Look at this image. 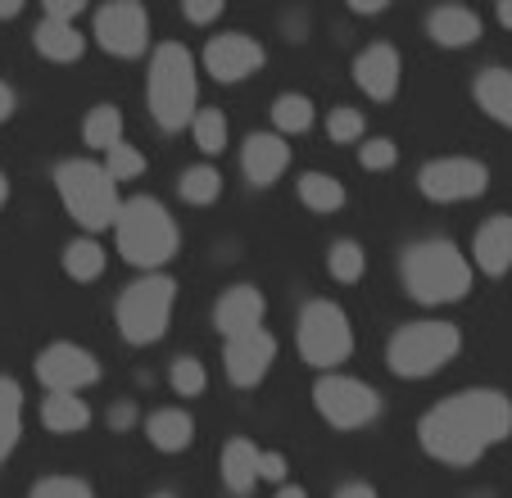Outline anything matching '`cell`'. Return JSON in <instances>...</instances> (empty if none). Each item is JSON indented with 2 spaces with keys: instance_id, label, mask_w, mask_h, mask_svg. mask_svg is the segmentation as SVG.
Returning <instances> with one entry per match:
<instances>
[{
  "instance_id": "9a60e30c",
  "label": "cell",
  "mask_w": 512,
  "mask_h": 498,
  "mask_svg": "<svg viewBox=\"0 0 512 498\" xmlns=\"http://www.w3.org/2000/svg\"><path fill=\"white\" fill-rule=\"evenodd\" d=\"M263 313H268V299H263L259 286H232L218 299V308H213V326H218L227 340H236V336H245V331H259Z\"/></svg>"
},
{
  "instance_id": "f1b7e54d",
  "label": "cell",
  "mask_w": 512,
  "mask_h": 498,
  "mask_svg": "<svg viewBox=\"0 0 512 498\" xmlns=\"http://www.w3.org/2000/svg\"><path fill=\"white\" fill-rule=\"evenodd\" d=\"M272 123H277L281 136L309 132L313 127V100L309 96H277L272 100Z\"/></svg>"
},
{
  "instance_id": "74e56055",
  "label": "cell",
  "mask_w": 512,
  "mask_h": 498,
  "mask_svg": "<svg viewBox=\"0 0 512 498\" xmlns=\"http://www.w3.org/2000/svg\"><path fill=\"white\" fill-rule=\"evenodd\" d=\"M259 480L286 485V458H281V453H259Z\"/></svg>"
},
{
  "instance_id": "5b68a950",
  "label": "cell",
  "mask_w": 512,
  "mask_h": 498,
  "mask_svg": "<svg viewBox=\"0 0 512 498\" xmlns=\"http://www.w3.org/2000/svg\"><path fill=\"white\" fill-rule=\"evenodd\" d=\"M55 186L59 200L73 218L87 231H105L118 227V213H123V200H118V182L91 159H64L55 168Z\"/></svg>"
},
{
  "instance_id": "44dd1931",
  "label": "cell",
  "mask_w": 512,
  "mask_h": 498,
  "mask_svg": "<svg viewBox=\"0 0 512 498\" xmlns=\"http://www.w3.org/2000/svg\"><path fill=\"white\" fill-rule=\"evenodd\" d=\"M32 46H37L46 59H55V64H73V59H82V50H87V37H82L73 23L41 19L37 32H32Z\"/></svg>"
},
{
  "instance_id": "c3c4849f",
  "label": "cell",
  "mask_w": 512,
  "mask_h": 498,
  "mask_svg": "<svg viewBox=\"0 0 512 498\" xmlns=\"http://www.w3.org/2000/svg\"><path fill=\"white\" fill-rule=\"evenodd\" d=\"M5 200H10V177L0 173V209H5Z\"/></svg>"
},
{
  "instance_id": "d590c367",
  "label": "cell",
  "mask_w": 512,
  "mask_h": 498,
  "mask_svg": "<svg viewBox=\"0 0 512 498\" xmlns=\"http://www.w3.org/2000/svg\"><path fill=\"white\" fill-rule=\"evenodd\" d=\"M395 159H399V150H395V141H386V136H372V141L358 145V163H363L368 173H386Z\"/></svg>"
},
{
  "instance_id": "ab89813d",
  "label": "cell",
  "mask_w": 512,
  "mask_h": 498,
  "mask_svg": "<svg viewBox=\"0 0 512 498\" xmlns=\"http://www.w3.org/2000/svg\"><path fill=\"white\" fill-rule=\"evenodd\" d=\"M82 14V0H50L46 5V19H55V23H73Z\"/></svg>"
},
{
  "instance_id": "f35d334b",
  "label": "cell",
  "mask_w": 512,
  "mask_h": 498,
  "mask_svg": "<svg viewBox=\"0 0 512 498\" xmlns=\"http://www.w3.org/2000/svg\"><path fill=\"white\" fill-rule=\"evenodd\" d=\"M186 19H191V23L223 19V0H191V5H186Z\"/></svg>"
},
{
  "instance_id": "603a6c76",
  "label": "cell",
  "mask_w": 512,
  "mask_h": 498,
  "mask_svg": "<svg viewBox=\"0 0 512 498\" xmlns=\"http://www.w3.org/2000/svg\"><path fill=\"white\" fill-rule=\"evenodd\" d=\"M476 100H481V109L494 123L512 127V73L508 68H485V73L476 77Z\"/></svg>"
},
{
  "instance_id": "52a82bcc",
  "label": "cell",
  "mask_w": 512,
  "mask_h": 498,
  "mask_svg": "<svg viewBox=\"0 0 512 498\" xmlns=\"http://www.w3.org/2000/svg\"><path fill=\"white\" fill-rule=\"evenodd\" d=\"M173 299H177V281L168 272H145L141 281L118 295V331L127 345H155L164 340L168 317H173Z\"/></svg>"
},
{
  "instance_id": "8d00e7d4",
  "label": "cell",
  "mask_w": 512,
  "mask_h": 498,
  "mask_svg": "<svg viewBox=\"0 0 512 498\" xmlns=\"http://www.w3.org/2000/svg\"><path fill=\"white\" fill-rule=\"evenodd\" d=\"M327 132H331V141H363V114L358 109H331V118H327Z\"/></svg>"
},
{
  "instance_id": "8992f818",
  "label": "cell",
  "mask_w": 512,
  "mask_h": 498,
  "mask_svg": "<svg viewBox=\"0 0 512 498\" xmlns=\"http://www.w3.org/2000/svg\"><path fill=\"white\" fill-rule=\"evenodd\" d=\"M458 349H463V336H458L454 322H408L390 336L386 363L404 381H422V376H435L445 363H454Z\"/></svg>"
},
{
  "instance_id": "83f0119b",
  "label": "cell",
  "mask_w": 512,
  "mask_h": 498,
  "mask_svg": "<svg viewBox=\"0 0 512 498\" xmlns=\"http://www.w3.org/2000/svg\"><path fill=\"white\" fill-rule=\"evenodd\" d=\"M64 272L73 281H96L100 272H105V249H100L96 240H73V245L64 249Z\"/></svg>"
},
{
  "instance_id": "bcb514c9",
  "label": "cell",
  "mask_w": 512,
  "mask_h": 498,
  "mask_svg": "<svg viewBox=\"0 0 512 498\" xmlns=\"http://www.w3.org/2000/svg\"><path fill=\"white\" fill-rule=\"evenodd\" d=\"M277 498H309V494H304L300 485H281V489H277Z\"/></svg>"
},
{
  "instance_id": "e0dca14e",
  "label": "cell",
  "mask_w": 512,
  "mask_h": 498,
  "mask_svg": "<svg viewBox=\"0 0 512 498\" xmlns=\"http://www.w3.org/2000/svg\"><path fill=\"white\" fill-rule=\"evenodd\" d=\"M286 163H290V145L277 132H254L241 150V168L254 186H272L286 173Z\"/></svg>"
},
{
  "instance_id": "f6af8a7d",
  "label": "cell",
  "mask_w": 512,
  "mask_h": 498,
  "mask_svg": "<svg viewBox=\"0 0 512 498\" xmlns=\"http://www.w3.org/2000/svg\"><path fill=\"white\" fill-rule=\"evenodd\" d=\"M19 14H23L19 0H0V19H19Z\"/></svg>"
},
{
  "instance_id": "3957f363",
  "label": "cell",
  "mask_w": 512,
  "mask_h": 498,
  "mask_svg": "<svg viewBox=\"0 0 512 498\" xmlns=\"http://www.w3.org/2000/svg\"><path fill=\"white\" fill-rule=\"evenodd\" d=\"M150 114L164 132H182L186 123H195V100H200V77H195V59L186 46L164 41L150 59Z\"/></svg>"
},
{
  "instance_id": "ac0fdd59",
  "label": "cell",
  "mask_w": 512,
  "mask_h": 498,
  "mask_svg": "<svg viewBox=\"0 0 512 498\" xmlns=\"http://www.w3.org/2000/svg\"><path fill=\"white\" fill-rule=\"evenodd\" d=\"M472 259H476V268H481L485 277H503V272L512 268V218L508 213L490 218L481 231H476Z\"/></svg>"
},
{
  "instance_id": "7bdbcfd3",
  "label": "cell",
  "mask_w": 512,
  "mask_h": 498,
  "mask_svg": "<svg viewBox=\"0 0 512 498\" xmlns=\"http://www.w3.org/2000/svg\"><path fill=\"white\" fill-rule=\"evenodd\" d=\"M336 498H381V494H377V489H372V485H345Z\"/></svg>"
},
{
  "instance_id": "484cf974",
  "label": "cell",
  "mask_w": 512,
  "mask_h": 498,
  "mask_svg": "<svg viewBox=\"0 0 512 498\" xmlns=\"http://www.w3.org/2000/svg\"><path fill=\"white\" fill-rule=\"evenodd\" d=\"M82 136H87L91 150H114V145H123V109L118 105H96L87 114V123H82Z\"/></svg>"
},
{
  "instance_id": "681fc988",
  "label": "cell",
  "mask_w": 512,
  "mask_h": 498,
  "mask_svg": "<svg viewBox=\"0 0 512 498\" xmlns=\"http://www.w3.org/2000/svg\"><path fill=\"white\" fill-rule=\"evenodd\" d=\"M155 498H173V494H155Z\"/></svg>"
},
{
  "instance_id": "d4e9b609",
  "label": "cell",
  "mask_w": 512,
  "mask_h": 498,
  "mask_svg": "<svg viewBox=\"0 0 512 498\" xmlns=\"http://www.w3.org/2000/svg\"><path fill=\"white\" fill-rule=\"evenodd\" d=\"M19 435H23V390L19 381L0 376V462L14 453Z\"/></svg>"
},
{
  "instance_id": "ffe728a7",
  "label": "cell",
  "mask_w": 512,
  "mask_h": 498,
  "mask_svg": "<svg viewBox=\"0 0 512 498\" xmlns=\"http://www.w3.org/2000/svg\"><path fill=\"white\" fill-rule=\"evenodd\" d=\"M145 435H150V444H155L159 453H182V449H191V440H195V422L182 408H159V412H150Z\"/></svg>"
},
{
  "instance_id": "d6986e66",
  "label": "cell",
  "mask_w": 512,
  "mask_h": 498,
  "mask_svg": "<svg viewBox=\"0 0 512 498\" xmlns=\"http://www.w3.org/2000/svg\"><path fill=\"white\" fill-rule=\"evenodd\" d=\"M426 32H431L435 46H476L481 41V19H476L472 10H463V5H440V10H431V19H426Z\"/></svg>"
},
{
  "instance_id": "4dcf8cb0",
  "label": "cell",
  "mask_w": 512,
  "mask_h": 498,
  "mask_svg": "<svg viewBox=\"0 0 512 498\" xmlns=\"http://www.w3.org/2000/svg\"><path fill=\"white\" fill-rule=\"evenodd\" d=\"M327 268H331V277L349 286V281H358L368 272V254H363V245H354V240H336L327 254Z\"/></svg>"
},
{
  "instance_id": "60d3db41",
  "label": "cell",
  "mask_w": 512,
  "mask_h": 498,
  "mask_svg": "<svg viewBox=\"0 0 512 498\" xmlns=\"http://www.w3.org/2000/svg\"><path fill=\"white\" fill-rule=\"evenodd\" d=\"M132 422H136V408H132V403H118V408L109 412V426H114V431H127Z\"/></svg>"
},
{
  "instance_id": "7402d4cb",
  "label": "cell",
  "mask_w": 512,
  "mask_h": 498,
  "mask_svg": "<svg viewBox=\"0 0 512 498\" xmlns=\"http://www.w3.org/2000/svg\"><path fill=\"white\" fill-rule=\"evenodd\" d=\"M41 422H46V431H55V435H78L91 426V408L78 399V394H50V399L41 403Z\"/></svg>"
},
{
  "instance_id": "4fadbf2b",
  "label": "cell",
  "mask_w": 512,
  "mask_h": 498,
  "mask_svg": "<svg viewBox=\"0 0 512 498\" xmlns=\"http://www.w3.org/2000/svg\"><path fill=\"white\" fill-rule=\"evenodd\" d=\"M272 358H277V340L268 336V331H245V336L227 340V381L241 385V390H254V385L268 376Z\"/></svg>"
},
{
  "instance_id": "7c38bea8",
  "label": "cell",
  "mask_w": 512,
  "mask_h": 498,
  "mask_svg": "<svg viewBox=\"0 0 512 498\" xmlns=\"http://www.w3.org/2000/svg\"><path fill=\"white\" fill-rule=\"evenodd\" d=\"M96 41L109 55H141L145 41H150V14L136 5V0H114L105 10H96Z\"/></svg>"
},
{
  "instance_id": "f546056e",
  "label": "cell",
  "mask_w": 512,
  "mask_h": 498,
  "mask_svg": "<svg viewBox=\"0 0 512 498\" xmlns=\"http://www.w3.org/2000/svg\"><path fill=\"white\" fill-rule=\"evenodd\" d=\"M177 191H182L186 204H213L218 195H223V177H218V168H186L182 182H177Z\"/></svg>"
},
{
  "instance_id": "e575fe53",
  "label": "cell",
  "mask_w": 512,
  "mask_h": 498,
  "mask_svg": "<svg viewBox=\"0 0 512 498\" xmlns=\"http://www.w3.org/2000/svg\"><path fill=\"white\" fill-rule=\"evenodd\" d=\"M28 498H96V494H91L87 480L46 476V480H37V485H32V494H28Z\"/></svg>"
},
{
  "instance_id": "b9f144b4",
  "label": "cell",
  "mask_w": 512,
  "mask_h": 498,
  "mask_svg": "<svg viewBox=\"0 0 512 498\" xmlns=\"http://www.w3.org/2000/svg\"><path fill=\"white\" fill-rule=\"evenodd\" d=\"M14 114V91H10V82H0V123Z\"/></svg>"
},
{
  "instance_id": "cb8c5ba5",
  "label": "cell",
  "mask_w": 512,
  "mask_h": 498,
  "mask_svg": "<svg viewBox=\"0 0 512 498\" xmlns=\"http://www.w3.org/2000/svg\"><path fill=\"white\" fill-rule=\"evenodd\" d=\"M259 453L250 440H232L223 449V480L232 494H250L254 480H259Z\"/></svg>"
},
{
  "instance_id": "7a4b0ae2",
  "label": "cell",
  "mask_w": 512,
  "mask_h": 498,
  "mask_svg": "<svg viewBox=\"0 0 512 498\" xmlns=\"http://www.w3.org/2000/svg\"><path fill=\"white\" fill-rule=\"evenodd\" d=\"M404 286L417 304H458L472 290V263L454 240H417L399 259Z\"/></svg>"
},
{
  "instance_id": "1f68e13d",
  "label": "cell",
  "mask_w": 512,
  "mask_h": 498,
  "mask_svg": "<svg viewBox=\"0 0 512 498\" xmlns=\"http://www.w3.org/2000/svg\"><path fill=\"white\" fill-rule=\"evenodd\" d=\"M191 136L204 154H223L227 150V118L218 114V109H200L191 123Z\"/></svg>"
},
{
  "instance_id": "9c48e42d",
  "label": "cell",
  "mask_w": 512,
  "mask_h": 498,
  "mask_svg": "<svg viewBox=\"0 0 512 498\" xmlns=\"http://www.w3.org/2000/svg\"><path fill=\"white\" fill-rule=\"evenodd\" d=\"M313 403H318V412L331 426H340V431H358V426H368L381 412V394L372 390V385L354 381V376H336V372H327L313 385Z\"/></svg>"
},
{
  "instance_id": "4316f807",
  "label": "cell",
  "mask_w": 512,
  "mask_h": 498,
  "mask_svg": "<svg viewBox=\"0 0 512 498\" xmlns=\"http://www.w3.org/2000/svg\"><path fill=\"white\" fill-rule=\"evenodd\" d=\"M300 200H304V209H313V213H336L340 204H345V186H340L331 173H304Z\"/></svg>"
},
{
  "instance_id": "ba28073f",
  "label": "cell",
  "mask_w": 512,
  "mask_h": 498,
  "mask_svg": "<svg viewBox=\"0 0 512 498\" xmlns=\"http://www.w3.org/2000/svg\"><path fill=\"white\" fill-rule=\"evenodd\" d=\"M354 349V331H349V317L340 304L331 299H313L309 308L300 313V354L309 367L318 372H331L340 367Z\"/></svg>"
},
{
  "instance_id": "8fae6325",
  "label": "cell",
  "mask_w": 512,
  "mask_h": 498,
  "mask_svg": "<svg viewBox=\"0 0 512 498\" xmlns=\"http://www.w3.org/2000/svg\"><path fill=\"white\" fill-rule=\"evenodd\" d=\"M37 376L50 394H78V390H87V385L100 381V363L91 349L59 340V345H50L37 354Z\"/></svg>"
},
{
  "instance_id": "30bf717a",
  "label": "cell",
  "mask_w": 512,
  "mask_h": 498,
  "mask_svg": "<svg viewBox=\"0 0 512 498\" xmlns=\"http://www.w3.org/2000/svg\"><path fill=\"white\" fill-rule=\"evenodd\" d=\"M426 200L435 204H454V200H476L490 186V168L481 159H435L417 173Z\"/></svg>"
},
{
  "instance_id": "2e32d148",
  "label": "cell",
  "mask_w": 512,
  "mask_h": 498,
  "mask_svg": "<svg viewBox=\"0 0 512 498\" xmlns=\"http://www.w3.org/2000/svg\"><path fill=\"white\" fill-rule=\"evenodd\" d=\"M354 82L368 91L372 100H390V96H395V91H399V55H395V46L377 41V46L363 50V55L354 59Z\"/></svg>"
},
{
  "instance_id": "277c9868",
  "label": "cell",
  "mask_w": 512,
  "mask_h": 498,
  "mask_svg": "<svg viewBox=\"0 0 512 498\" xmlns=\"http://www.w3.org/2000/svg\"><path fill=\"white\" fill-rule=\"evenodd\" d=\"M118 254H123L132 268H164L168 259L177 254L182 236H177L173 213L164 209L150 195H136V200H123V213H118Z\"/></svg>"
},
{
  "instance_id": "5bb4252c",
  "label": "cell",
  "mask_w": 512,
  "mask_h": 498,
  "mask_svg": "<svg viewBox=\"0 0 512 498\" xmlns=\"http://www.w3.org/2000/svg\"><path fill=\"white\" fill-rule=\"evenodd\" d=\"M204 68H209L218 82H241L254 68H263V46L245 32H223L204 46Z\"/></svg>"
},
{
  "instance_id": "7dc6e473",
  "label": "cell",
  "mask_w": 512,
  "mask_h": 498,
  "mask_svg": "<svg viewBox=\"0 0 512 498\" xmlns=\"http://www.w3.org/2000/svg\"><path fill=\"white\" fill-rule=\"evenodd\" d=\"M499 23H503V28H512V0H503V5H499Z\"/></svg>"
},
{
  "instance_id": "836d02e7",
  "label": "cell",
  "mask_w": 512,
  "mask_h": 498,
  "mask_svg": "<svg viewBox=\"0 0 512 498\" xmlns=\"http://www.w3.org/2000/svg\"><path fill=\"white\" fill-rule=\"evenodd\" d=\"M105 173L114 177V182L141 177V173H145V154H141V150H132V145H114V150L105 154Z\"/></svg>"
},
{
  "instance_id": "6da1fadb",
  "label": "cell",
  "mask_w": 512,
  "mask_h": 498,
  "mask_svg": "<svg viewBox=\"0 0 512 498\" xmlns=\"http://www.w3.org/2000/svg\"><path fill=\"white\" fill-rule=\"evenodd\" d=\"M512 435V399L503 390H458L440 399L422 422H417V440L445 467H472L494 449L499 440Z\"/></svg>"
},
{
  "instance_id": "ee69618b",
  "label": "cell",
  "mask_w": 512,
  "mask_h": 498,
  "mask_svg": "<svg viewBox=\"0 0 512 498\" xmlns=\"http://www.w3.org/2000/svg\"><path fill=\"white\" fill-rule=\"evenodd\" d=\"M381 10H386L381 0H354V14H381Z\"/></svg>"
},
{
  "instance_id": "d6a6232c",
  "label": "cell",
  "mask_w": 512,
  "mask_h": 498,
  "mask_svg": "<svg viewBox=\"0 0 512 498\" xmlns=\"http://www.w3.org/2000/svg\"><path fill=\"white\" fill-rule=\"evenodd\" d=\"M168 381H173L177 394H204V385H209V376H204V363L200 358H173V367H168Z\"/></svg>"
}]
</instances>
